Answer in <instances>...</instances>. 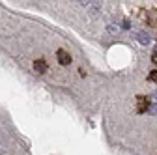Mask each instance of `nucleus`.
<instances>
[{"instance_id": "5", "label": "nucleus", "mask_w": 157, "mask_h": 155, "mask_svg": "<svg viewBox=\"0 0 157 155\" xmlns=\"http://www.w3.org/2000/svg\"><path fill=\"white\" fill-rule=\"evenodd\" d=\"M148 112L155 116V114H157V103H153V105H150V107H148Z\"/></svg>"}, {"instance_id": "6", "label": "nucleus", "mask_w": 157, "mask_h": 155, "mask_svg": "<svg viewBox=\"0 0 157 155\" xmlns=\"http://www.w3.org/2000/svg\"><path fill=\"white\" fill-rule=\"evenodd\" d=\"M150 81H151V82H155V84H157V69H155V71H151V73H150Z\"/></svg>"}, {"instance_id": "4", "label": "nucleus", "mask_w": 157, "mask_h": 155, "mask_svg": "<svg viewBox=\"0 0 157 155\" xmlns=\"http://www.w3.org/2000/svg\"><path fill=\"white\" fill-rule=\"evenodd\" d=\"M136 40H139L142 45H148V43H150V36H148L146 32H139V34H136Z\"/></svg>"}, {"instance_id": "3", "label": "nucleus", "mask_w": 157, "mask_h": 155, "mask_svg": "<svg viewBox=\"0 0 157 155\" xmlns=\"http://www.w3.org/2000/svg\"><path fill=\"white\" fill-rule=\"evenodd\" d=\"M34 69H36L37 73H45V71H47V64H45L43 60H36V62H34Z\"/></svg>"}, {"instance_id": "2", "label": "nucleus", "mask_w": 157, "mask_h": 155, "mask_svg": "<svg viewBox=\"0 0 157 155\" xmlns=\"http://www.w3.org/2000/svg\"><path fill=\"white\" fill-rule=\"evenodd\" d=\"M148 107H150V103H148L146 97H142V95H140V97H136V110H139V112H146Z\"/></svg>"}, {"instance_id": "1", "label": "nucleus", "mask_w": 157, "mask_h": 155, "mask_svg": "<svg viewBox=\"0 0 157 155\" xmlns=\"http://www.w3.org/2000/svg\"><path fill=\"white\" fill-rule=\"evenodd\" d=\"M56 58H58V62H60L62 66H69V64H71V56H69V52L64 51V49H60V51L56 52Z\"/></svg>"}, {"instance_id": "7", "label": "nucleus", "mask_w": 157, "mask_h": 155, "mask_svg": "<svg viewBox=\"0 0 157 155\" xmlns=\"http://www.w3.org/2000/svg\"><path fill=\"white\" fill-rule=\"evenodd\" d=\"M151 60H153V64H157V52H155V54H151Z\"/></svg>"}, {"instance_id": "8", "label": "nucleus", "mask_w": 157, "mask_h": 155, "mask_svg": "<svg viewBox=\"0 0 157 155\" xmlns=\"http://www.w3.org/2000/svg\"><path fill=\"white\" fill-rule=\"evenodd\" d=\"M0 155H2V153H0Z\"/></svg>"}]
</instances>
